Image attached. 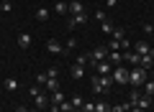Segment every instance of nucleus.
I'll use <instances>...</instances> for the list:
<instances>
[{
    "label": "nucleus",
    "instance_id": "nucleus-9",
    "mask_svg": "<svg viewBox=\"0 0 154 112\" xmlns=\"http://www.w3.org/2000/svg\"><path fill=\"white\" fill-rule=\"evenodd\" d=\"M108 61L113 66H121L123 64V51H108Z\"/></svg>",
    "mask_w": 154,
    "mask_h": 112
},
{
    "label": "nucleus",
    "instance_id": "nucleus-26",
    "mask_svg": "<svg viewBox=\"0 0 154 112\" xmlns=\"http://www.w3.org/2000/svg\"><path fill=\"white\" fill-rule=\"evenodd\" d=\"M110 36H113L116 41H121V38H126V31H123V28H113V33H110Z\"/></svg>",
    "mask_w": 154,
    "mask_h": 112
},
{
    "label": "nucleus",
    "instance_id": "nucleus-12",
    "mask_svg": "<svg viewBox=\"0 0 154 112\" xmlns=\"http://www.w3.org/2000/svg\"><path fill=\"white\" fill-rule=\"evenodd\" d=\"M149 48H152V46H149L146 41H136V43H134V51H136L139 56H146V53H149Z\"/></svg>",
    "mask_w": 154,
    "mask_h": 112
},
{
    "label": "nucleus",
    "instance_id": "nucleus-34",
    "mask_svg": "<svg viewBox=\"0 0 154 112\" xmlns=\"http://www.w3.org/2000/svg\"><path fill=\"white\" fill-rule=\"evenodd\" d=\"M141 31H144V33H154V26H152V23H146V26H144Z\"/></svg>",
    "mask_w": 154,
    "mask_h": 112
},
{
    "label": "nucleus",
    "instance_id": "nucleus-20",
    "mask_svg": "<svg viewBox=\"0 0 154 112\" xmlns=\"http://www.w3.org/2000/svg\"><path fill=\"white\" fill-rule=\"evenodd\" d=\"M72 76H75V79H82V76H85V66H72Z\"/></svg>",
    "mask_w": 154,
    "mask_h": 112
},
{
    "label": "nucleus",
    "instance_id": "nucleus-19",
    "mask_svg": "<svg viewBox=\"0 0 154 112\" xmlns=\"http://www.w3.org/2000/svg\"><path fill=\"white\" fill-rule=\"evenodd\" d=\"M77 66H90V53H80L77 56Z\"/></svg>",
    "mask_w": 154,
    "mask_h": 112
},
{
    "label": "nucleus",
    "instance_id": "nucleus-32",
    "mask_svg": "<svg viewBox=\"0 0 154 112\" xmlns=\"http://www.w3.org/2000/svg\"><path fill=\"white\" fill-rule=\"evenodd\" d=\"M75 46H77V41H75V38H67V43H64V51H72Z\"/></svg>",
    "mask_w": 154,
    "mask_h": 112
},
{
    "label": "nucleus",
    "instance_id": "nucleus-23",
    "mask_svg": "<svg viewBox=\"0 0 154 112\" xmlns=\"http://www.w3.org/2000/svg\"><path fill=\"white\" fill-rule=\"evenodd\" d=\"M113 23H110V21H103V23H100V31H103V33H113Z\"/></svg>",
    "mask_w": 154,
    "mask_h": 112
},
{
    "label": "nucleus",
    "instance_id": "nucleus-25",
    "mask_svg": "<svg viewBox=\"0 0 154 112\" xmlns=\"http://www.w3.org/2000/svg\"><path fill=\"white\" fill-rule=\"evenodd\" d=\"M80 112H95V102H82V107H80Z\"/></svg>",
    "mask_w": 154,
    "mask_h": 112
},
{
    "label": "nucleus",
    "instance_id": "nucleus-5",
    "mask_svg": "<svg viewBox=\"0 0 154 112\" xmlns=\"http://www.w3.org/2000/svg\"><path fill=\"white\" fill-rule=\"evenodd\" d=\"M95 71H98V76H110V71H113V64L105 59V61H100V64L95 66Z\"/></svg>",
    "mask_w": 154,
    "mask_h": 112
},
{
    "label": "nucleus",
    "instance_id": "nucleus-35",
    "mask_svg": "<svg viewBox=\"0 0 154 112\" xmlns=\"http://www.w3.org/2000/svg\"><path fill=\"white\" fill-rule=\"evenodd\" d=\"M110 112H123V105H116V107H110Z\"/></svg>",
    "mask_w": 154,
    "mask_h": 112
},
{
    "label": "nucleus",
    "instance_id": "nucleus-31",
    "mask_svg": "<svg viewBox=\"0 0 154 112\" xmlns=\"http://www.w3.org/2000/svg\"><path fill=\"white\" fill-rule=\"evenodd\" d=\"M121 48H123V53H126V51H131V48H134V43L128 41V38H123V41H121Z\"/></svg>",
    "mask_w": 154,
    "mask_h": 112
},
{
    "label": "nucleus",
    "instance_id": "nucleus-7",
    "mask_svg": "<svg viewBox=\"0 0 154 112\" xmlns=\"http://www.w3.org/2000/svg\"><path fill=\"white\" fill-rule=\"evenodd\" d=\"M67 5H69V13H72V16H82V13H85V5H82V0H69Z\"/></svg>",
    "mask_w": 154,
    "mask_h": 112
},
{
    "label": "nucleus",
    "instance_id": "nucleus-16",
    "mask_svg": "<svg viewBox=\"0 0 154 112\" xmlns=\"http://www.w3.org/2000/svg\"><path fill=\"white\" fill-rule=\"evenodd\" d=\"M54 13H57V16H67V13H69V5H67V3H57Z\"/></svg>",
    "mask_w": 154,
    "mask_h": 112
},
{
    "label": "nucleus",
    "instance_id": "nucleus-24",
    "mask_svg": "<svg viewBox=\"0 0 154 112\" xmlns=\"http://www.w3.org/2000/svg\"><path fill=\"white\" fill-rule=\"evenodd\" d=\"M59 112H75V107H72V102H69V99H64V102L59 105Z\"/></svg>",
    "mask_w": 154,
    "mask_h": 112
},
{
    "label": "nucleus",
    "instance_id": "nucleus-2",
    "mask_svg": "<svg viewBox=\"0 0 154 112\" xmlns=\"http://www.w3.org/2000/svg\"><path fill=\"white\" fill-rule=\"evenodd\" d=\"M146 79H149V71H146V69H141V66H134V69L128 71V84L136 87V89H139V87H141Z\"/></svg>",
    "mask_w": 154,
    "mask_h": 112
},
{
    "label": "nucleus",
    "instance_id": "nucleus-18",
    "mask_svg": "<svg viewBox=\"0 0 154 112\" xmlns=\"http://www.w3.org/2000/svg\"><path fill=\"white\" fill-rule=\"evenodd\" d=\"M36 18H38L41 23H44V21H49V8H38V10H36Z\"/></svg>",
    "mask_w": 154,
    "mask_h": 112
},
{
    "label": "nucleus",
    "instance_id": "nucleus-4",
    "mask_svg": "<svg viewBox=\"0 0 154 112\" xmlns=\"http://www.w3.org/2000/svg\"><path fill=\"white\" fill-rule=\"evenodd\" d=\"M105 59H108V48H105V46H98L93 53H90V66H98L100 61H105Z\"/></svg>",
    "mask_w": 154,
    "mask_h": 112
},
{
    "label": "nucleus",
    "instance_id": "nucleus-27",
    "mask_svg": "<svg viewBox=\"0 0 154 112\" xmlns=\"http://www.w3.org/2000/svg\"><path fill=\"white\" fill-rule=\"evenodd\" d=\"M121 41H123V38H121ZM121 41H116V38H110V43H108L105 48H108V51H118V46H121Z\"/></svg>",
    "mask_w": 154,
    "mask_h": 112
},
{
    "label": "nucleus",
    "instance_id": "nucleus-13",
    "mask_svg": "<svg viewBox=\"0 0 154 112\" xmlns=\"http://www.w3.org/2000/svg\"><path fill=\"white\" fill-rule=\"evenodd\" d=\"M44 87H46V92H49V94H51V92H57V89H59V79H57V76H49Z\"/></svg>",
    "mask_w": 154,
    "mask_h": 112
},
{
    "label": "nucleus",
    "instance_id": "nucleus-8",
    "mask_svg": "<svg viewBox=\"0 0 154 112\" xmlns=\"http://www.w3.org/2000/svg\"><path fill=\"white\" fill-rule=\"evenodd\" d=\"M123 61L131 64V66H139V64H141V56H139L136 51H126V53H123Z\"/></svg>",
    "mask_w": 154,
    "mask_h": 112
},
{
    "label": "nucleus",
    "instance_id": "nucleus-11",
    "mask_svg": "<svg viewBox=\"0 0 154 112\" xmlns=\"http://www.w3.org/2000/svg\"><path fill=\"white\" fill-rule=\"evenodd\" d=\"M85 23H88V16L82 13V16H72L67 26H69V28H77V26H85Z\"/></svg>",
    "mask_w": 154,
    "mask_h": 112
},
{
    "label": "nucleus",
    "instance_id": "nucleus-3",
    "mask_svg": "<svg viewBox=\"0 0 154 112\" xmlns=\"http://www.w3.org/2000/svg\"><path fill=\"white\" fill-rule=\"evenodd\" d=\"M128 71L131 69H126V66H113V71H110V79H113V84H128Z\"/></svg>",
    "mask_w": 154,
    "mask_h": 112
},
{
    "label": "nucleus",
    "instance_id": "nucleus-36",
    "mask_svg": "<svg viewBox=\"0 0 154 112\" xmlns=\"http://www.w3.org/2000/svg\"><path fill=\"white\" fill-rule=\"evenodd\" d=\"M105 3H108V8H116V5H118V0H105Z\"/></svg>",
    "mask_w": 154,
    "mask_h": 112
},
{
    "label": "nucleus",
    "instance_id": "nucleus-21",
    "mask_svg": "<svg viewBox=\"0 0 154 112\" xmlns=\"http://www.w3.org/2000/svg\"><path fill=\"white\" fill-rule=\"evenodd\" d=\"M5 89L8 92H16L18 89V79H13V76H11V79H5Z\"/></svg>",
    "mask_w": 154,
    "mask_h": 112
},
{
    "label": "nucleus",
    "instance_id": "nucleus-22",
    "mask_svg": "<svg viewBox=\"0 0 154 112\" xmlns=\"http://www.w3.org/2000/svg\"><path fill=\"white\" fill-rule=\"evenodd\" d=\"M95 112H110V105L108 102H95Z\"/></svg>",
    "mask_w": 154,
    "mask_h": 112
},
{
    "label": "nucleus",
    "instance_id": "nucleus-28",
    "mask_svg": "<svg viewBox=\"0 0 154 112\" xmlns=\"http://www.w3.org/2000/svg\"><path fill=\"white\" fill-rule=\"evenodd\" d=\"M46 79H49V74H46V71H44V74H36V84H38V87H44Z\"/></svg>",
    "mask_w": 154,
    "mask_h": 112
},
{
    "label": "nucleus",
    "instance_id": "nucleus-10",
    "mask_svg": "<svg viewBox=\"0 0 154 112\" xmlns=\"http://www.w3.org/2000/svg\"><path fill=\"white\" fill-rule=\"evenodd\" d=\"M16 43H18V48H28L31 46V33H18Z\"/></svg>",
    "mask_w": 154,
    "mask_h": 112
},
{
    "label": "nucleus",
    "instance_id": "nucleus-6",
    "mask_svg": "<svg viewBox=\"0 0 154 112\" xmlns=\"http://www.w3.org/2000/svg\"><path fill=\"white\" fill-rule=\"evenodd\" d=\"M46 51L49 53H64V46H62L57 38H49V41H46Z\"/></svg>",
    "mask_w": 154,
    "mask_h": 112
},
{
    "label": "nucleus",
    "instance_id": "nucleus-33",
    "mask_svg": "<svg viewBox=\"0 0 154 112\" xmlns=\"http://www.w3.org/2000/svg\"><path fill=\"white\" fill-rule=\"evenodd\" d=\"M95 18H98V23H103V21H108V16H105L103 10H98V13H95Z\"/></svg>",
    "mask_w": 154,
    "mask_h": 112
},
{
    "label": "nucleus",
    "instance_id": "nucleus-14",
    "mask_svg": "<svg viewBox=\"0 0 154 112\" xmlns=\"http://www.w3.org/2000/svg\"><path fill=\"white\" fill-rule=\"evenodd\" d=\"M141 87H144V94H146V97H154V79H152V76H149Z\"/></svg>",
    "mask_w": 154,
    "mask_h": 112
},
{
    "label": "nucleus",
    "instance_id": "nucleus-39",
    "mask_svg": "<svg viewBox=\"0 0 154 112\" xmlns=\"http://www.w3.org/2000/svg\"><path fill=\"white\" fill-rule=\"evenodd\" d=\"M152 36H154V33H152Z\"/></svg>",
    "mask_w": 154,
    "mask_h": 112
},
{
    "label": "nucleus",
    "instance_id": "nucleus-40",
    "mask_svg": "<svg viewBox=\"0 0 154 112\" xmlns=\"http://www.w3.org/2000/svg\"><path fill=\"white\" fill-rule=\"evenodd\" d=\"M33 112H36V110H33Z\"/></svg>",
    "mask_w": 154,
    "mask_h": 112
},
{
    "label": "nucleus",
    "instance_id": "nucleus-38",
    "mask_svg": "<svg viewBox=\"0 0 154 112\" xmlns=\"http://www.w3.org/2000/svg\"><path fill=\"white\" fill-rule=\"evenodd\" d=\"M0 13H3V10H0Z\"/></svg>",
    "mask_w": 154,
    "mask_h": 112
},
{
    "label": "nucleus",
    "instance_id": "nucleus-15",
    "mask_svg": "<svg viewBox=\"0 0 154 112\" xmlns=\"http://www.w3.org/2000/svg\"><path fill=\"white\" fill-rule=\"evenodd\" d=\"M149 105H152V97H146V94H141V97H139V102H136V107H141L144 112L149 110Z\"/></svg>",
    "mask_w": 154,
    "mask_h": 112
},
{
    "label": "nucleus",
    "instance_id": "nucleus-37",
    "mask_svg": "<svg viewBox=\"0 0 154 112\" xmlns=\"http://www.w3.org/2000/svg\"><path fill=\"white\" fill-rule=\"evenodd\" d=\"M16 112H33V110H28V107H16Z\"/></svg>",
    "mask_w": 154,
    "mask_h": 112
},
{
    "label": "nucleus",
    "instance_id": "nucleus-29",
    "mask_svg": "<svg viewBox=\"0 0 154 112\" xmlns=\"http://www.w3.org/2000/svg\"><path fill=\"white\" fill-rule=\"evenodd\" d=\"M139 97H141V94H139V89L134 87V92L128 94V102H131V105H136V102H139Z\"/></svg>",
    "mask_w": 154,
    "mask_h": 112
},
{
    "label": "nucleus",
    "instance_id": "nucleus-1",
    "mask_svg": "<svg viewBox=\"0 0 154 112\" xmlns=\"http://www.w3.org/2000/svg\"><path fill=\"white\" fill-rule=\"evenodd\" d=\"M113 89V79L110 76H93V92L95 94H108Z\"/></svg>",
    "mask_w": 154,
    "mask_h": 112
},
{
    "label": "nucleus",
    "instance_id": "nucleus-30",
    "mask_svg": "<svg viewBox=\"0 0 154 112\" xmlns=\"http://www.w3.org/2000/svg\"><path fill=\"white\" fill-rule=\"evenodd\" d=\"M0 10H3V13H11V10H13L11 0H3V3H0Z\"/></svg>",
    "mask_w": 154,
    "mask_h": 112
},
{
    "label": "nucleus",
    "instance_id": "nucleus-17",
    "mask_svg": "<svg viewBox=\"0 0 154 112\" xmlns=\"http://www.w3.org/2000/svg\"><path fill=\"white\" fill-rule=\"evenodd\" d=\"M69 102H72V107H75V112H80V107H82V97H80V94H75V97H69Z\"/></svg>",
    "mask_w": 154,
    "mask_h": 112
}]
</instances>
